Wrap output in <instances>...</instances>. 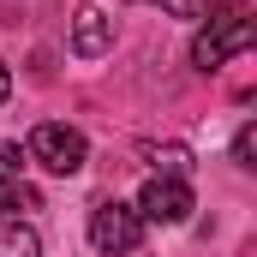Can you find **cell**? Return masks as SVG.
<instances>
[{"label":"cell","mask_w":257,"mask_h":257,"mask_svg":"<svg viewBox=\"0 0 257 257\" xmlns=\"http://www.w3.org/2000/svg\"><path fill=\"white\" fill-rule=\"evenodd\" d=\"M251 42H257V18L245 6H221V12H209V24L192 36V66L197 72H215L233 54H245Z\"/></svg>","instance_id":"cell-1"},{"label":"cell","mask_w":257,"mask_h":257,"mask_svg":"<svg viewBox=\"0 0 257 257\" xmlns=\"http://www.w3.org/2000/svg\"><path fill=\"white\" fill-rule=\"evenodd\" d=\"M144 215H138V203H120V197H108V203H96L90 209V245L102 257H126L144 245Z\"/></svg>","instance_id":"cell-2"},{"label":"cell","mask_w":257,"mask_h":257,"mask_svg":"<svg viewBox=\"0 0 257 257\" xmlns=\"http://www.w3.org/2000/svg\"><path fill=\"white\" fill-rule=\"evenodd\" d=\"M30 156L48 168V174H78L84 168V156H90V144H84V132L78 126H60V120H42V126L30 132Z\"/></svg>","instance_id":"cell-3"},{"label":"cell","mask_w":257,"mask_h":257,"mask_svg":"<svg viewBox=\"0 0 257 257\" xmlns=\"http://www.w3.org/2000/svg\"><path fill=\"white\" fill-rule=\"evenodd\" d=\"M138 215L144 221H162V227H180L192 215V186L186 180H150L138 197Z\"/></svg>","instance_id":"cell-4"},{"label":"cell","mask_w":257,"mask_h":257,"mask_svg":"<svg viewBox=\"0 0 257 257\" xmlns=\"http://www.w3.org/2000/svg\"><path fill=\"white\" fill-rule=\"evenodd\" d=\"M108 48H114V18L102 6H78V18H72V54L78 60H102Z\"/></svg>","instance_id":"cell-5"},{"label":"cell","mask_w":257,"mask_h":257,"mask_svg":"<svg viewBox=\"0 0 257 257\" xmlns=\"http://www.w3.org/2000/svg\"><path fill=\"white\" fill-rule=\"evenodd\" d=\"M144 156H150V168H156V180H186V168H192V156H186L180 144H150Z\"/></svg>","instance_id":"cell-6"},{"label":"cell","mask_w":257,"mask_h":257,"mask_svg":"<svg viewBox=\"0 0 257 257\" xmlns=\"http://www.w3.org/2000/svg\"><path fill=\"white\" fill-rule=\"evenodd\" d=\"M0 209H42V192L30 186V180H18V174H0Z\"/></svg>","instance_id":"cell-7"},{"label":"cell","mask_w":257,"mask_h":257,"mask_svg":"<svg viewBox=\"0 0 257 257\" xmlns=\"http://www.w3.org/2000/svg\"><path fill=\"white\" fill-rule=\"evenodd\" d=\"M0 257H42V239L24 221H0Z\"/></svg>","instance_id":"cell-8"},{"label":"cell","mask_w":257,"mask_h":257,"mask_svg":"<svg viewBox=\"0 0 257 257\" xmlns=\"http://www.w3.org/2000/svg\"><path fill=\"white\" fill-rule=\"evenodd\" d=\"M162 12H174V18H197V12H209L215 0H156Z\"/></svg>","instance_id":"cell-9"},{"label":"cell","mask_w":257,"mask_h":257,"mask_svg":"<svg viewBox=\"0 0 257 257\" xmlns=\"http://www.w3.org/2000/svg\"><path fill=\"white\" fill-rule=\"evenodd\" d=\"M251 156H257V132L239 126V138H233V162H239V168H251Z\"/></svg>","instance_id":"cell-10"},{"label":"cell","mask_w":257,"mask_h":257,"mask_svg":"<svg viewBox=\"0 0 257 257\" xmlns=\"http://www.w3.org/2000/svg\"><path fill=\"white\" fill-rule=\"evenodd\" d=\"M6 96H12V72L0 66V102H6Z\"/></svg>","instance_id":"cell-11"}]
</instances>
